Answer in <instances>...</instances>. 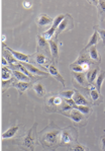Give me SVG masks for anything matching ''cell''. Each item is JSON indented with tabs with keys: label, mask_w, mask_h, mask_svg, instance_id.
Listing matches in <instances>:
<instances>
[{
	"label": "cell",
	"mask_w": 105,
	"mask_h": 151,
	"mask_svg": "<svg viewBox=\"0 0 105 151\" xmlns=\"http://www.w3.org/2000/svg\"><path fill=\"white\" fill-rule=\"evenodd\" d=\"M104 79H105V72L99 73L96 78V88L99 92L101 91V86H102V83H103V81H104Z\"/></svg>",
	"instance_id": "14"
},
{
	"label": "cell",
	"mask_w": 105,
	"mask_h": 151,
	"mask_svg": "<svg viewBox=\"0 0 105 151\" xmlns=\"http://www.w3.org/2000/svg\"><path fill=\"white\" fill-rule=\"evenodd\" d=\"M1 76H2L3 81H7V80L10 79L11 72H10V70H9V69H7L6 66H3V68H2V74H1Z\"/></svg>",
	"instance_id": "18"
},
{
	"label": "cell",
	"mask_w": 105,
	"mask_h": 151,
	"mask_svg": "<svg viewBox=\"0 0 105 151\" xmlns=\"http://www.w3.org/2000/svg\"><path fill=\"white\" fill-rule=\"evenodd\" d=\"M35 60H37V63L41 66H45V64L47 63V58H45V55L43 54H37L35 56Z\"/></svg>",
	"instance_id": "24"
},
{
	"label": "cell",
	"mask_w": 105,
	"mask_h": 151,
	"mask_svg": "<svg viewBox=\"0 0 105 151\" xmlns=\"http://www.w3.org/2000/svg\"><path fill=\"white\" fill-rule=\"evenodd\" d=\"M71 109H73V107L70 106V104H67V102H66V104H65V106L63 107V111H64V112H65V111L71 110Z\"/></svg>",
	"instance_id": "37"
},
{
	"label": "cell",
	"mask_w": 105,
	"mask_h": 151,
	"mask_svg": "<svg viewBox=\"0 0 105 151\" xmlns=\"http://www.w3.org/2000/svg\"><path fill=\"white\" fill-rule=\"evenodd\" d=\"M33 89H34V91L37 92V94H39V96H43V95H45V87L43 86L41 83H37V84L34 85Z\"/></svg>",
	"instance_id": "16"
},
{
	"label": "cell",
	"mask_w": 105,
	"mask_h": 151,
	"mask_svg": "<svg viewBox=\"0 0 105 151\" xmlns=\"http://www.w3.org/2000/svg\"><path fill=\"white\" fill-rule=\"evenodd\" d=\"M7 51L10 52V54L12 55V56L14 57L16 60L21 61V62H26V63L29 62V58H28L27 55L23 54V53L17 52V51H13L12 49H9V48H7Z\"/></svg>",
	"instance_id": "1"
},
{
	"label": "cell",
	"mask_w": 105,
	"mask_h": 151,
	"mask_svg": "<svg viewBox=\"0 0 105 151\" xmlns=\"http://www.w3.org/2000/svg\"><path fill=\"white\" fill-rule=\"evenodd\" d=\"M99 8H100L101 13H105V0H98Z\"/></svg>",
	"instance_id": "32"
},
{
	"label": "cell",
	"mask_w": 105,
	"mask_h": 151,
	"mask_svg": "<svg viewBox=\"0 0 105 151\" xmlns=\"http://www.w3.org/2000/svg\"><path fill=\"white\" fill-rule=\"evenodd\" d=\"M53 22H54L53 18H51L49 16H47V14L39 15V20H37V24H39V26H47V24H51Z\"/></svg>",
	"instance_id": "7"
},
{
	"label": "cell",
	"mask_w": 105,
	"mask_h": 151,
	"mask_svg": "<svg viewBox=\"0 0 105 151\" xmlns=\"http://www.w3.org/2000/svg\"><path fill=\"white\" fill-rule=\"evenodd\" d=\"M17 130H18V126H14V127H11L9 128L8 130H6V132L2 134V138L4 139H9V138H12L16 134Z\"/></svg>",
	"instance_id": "9"
},
{
	"label": "cell",
	"mask_w": 105,
	"mask_h": 151,
	"mask_svg": "<svg viewBox=\"0 0 105 151\" xmlns=\"http://www.w3.org/2000/svg\"><path fill=\"white\" fill-rule=\"evenodd\" d=\"M74 94H75V91L74 90H66V91H62L60 95L66 99V98H73Z\"/></svg>",
	"instance_id": "26"
},
{
	"label": "cell",
	"mask_w": 105,
	"mask_h": 151,
	"mask_svg": "<svg viewBox=\"0 0 105 151\" xmlns=\"http://www.w3.org/2000/svg\"><path fill=\"white\" fill-rule=\"evenodd\" d=\"M61 102H62V99H61L60 97H54V104H56V106L61 104Z\"/></svg>",
	"instance_id": "35"
},
{
	"label": "cell",
	"mask_w": 105,
	"mask_h": 151,
	"mask_svg": "<svg viewBox=\"0 0 105 151\" xmlns=\"http://www.w3.org/2000/svg\"><path fill=\"white\" fill-rule=\"evenodd\" d=\"M73 75L75 77V79L79 82L80 84L84 85L85 84V75H84L82 72H74L73 71Z\"/></svg>",
	"instance_id": "15"
},
{
	"label": "cell",
	"mask_w": 105,
	"mask_h": 151,
	"mask_svg": "<svg viewBox=\"0 0 105 151\" xmlns=\"http://www.w3.org/2000/svg\"><path fill=\"white\" fill-rule=\"evenodd\" d=\"M37 40H39V47L45 48V50H49V44L47 42V39H45V38L41 37V36H39V37H37Z\"/></svg>",
	"instance_id": "19"
},
{
	"label": "cell",
	"mask_w": 105,
	"mask_h": 151,
	"mask_svg": "<svg viewBox=\"0 0 105 151\" xmlns=\"http://www.w3.org/2000/svg\"><path fill=\"white\" fill-rule=\"evenodd\" d=\"M98 34H99V36H100V38H101V40H102V42H103V43H105V30H98Z\"/></svg>",
	"instance_id": "33"
},
{
	"label": "cell",
	"mask_w": 105,
	"mask_h": 151,
	"mask_svg": "<svg viewBox=\"0 0 105 151\" xmlns=\"http://www.w3.org/2000/svg\"><path fill=\"white\" fill-rule=\"evenodd\" d=\"M69 117H70V118H71V119L73 120L75 123H79V122H81L82 120L84 119L83 114H82L79 110H77V109H74V110L70 113Z\"/></svg>",
	"instance_id": "3"
},
{
	"label": "cell",
	"mask_w": 105,
	"mask_h": 151,
	"mask_svg": "<svg viewBox=\"0 0 105 151\" xmlns=\"http://www.w3.org/2000/svg\"><path fill=\"white\" fill-rule=\"evenodd\" d=\"M75 109L79 110L82 114H89V113H90V109H89L88 106H79V104H77V106L75 107Z\"/></svg>",
	"instance_id": "28"
},
{
	"label": "cell",
	"mask_w": 105,
	"mask_h": 151,
	"mask_svg": "<svg viewBox=\"0 0 105 151\" xmlns=\"http://www.w3.org/2000/svg\"><path fill=\"white\" fill-rule=\"evenodd\" d=\"M89 1H90L91 3H93V4H95V5L98 3V0H89Z\"/></svg>",
	"instance_id": "40"
},
{
	"label": "cell",
	"mask_w": 105,
	"mask_h": 151,
	"mask_svg": "<svg viewBox=\"0 0 105 151\" xmlns=\"http://www.w3.org/2000/svg\"><path fill=\"white\" fill-rule=\"evenodd\" d=\"M5 40H6V37H5V36H2V41L4 42Z\"/></svg>",
	"instance_id": "41"
},
{
	"label": "cell",
	"mask_w": 105,
	"mask_h": 151,
	"mask_svg": "<svg viewBox=\"0 0 105 151\" xmlns=\"http://www.w3.org/2000/svg\"><path fill=\"white\" fill-rule=\"evenodd\" d=\"M65 18H66V15H64V14L58 15V16H57V18L54 20V22H53V26H55V28H58V26H60V24L65 20Z\"/></svg>",
	"instance_id": "21"
},
{
	"label": "cell",
	"mask_w": 105,
	"mask_h": 151,
	"mask_svg": "<svg viewBox=\"0 0 105 151\" xmlns=\"http://www.w3.org/2000/svg\"><path fill=\"white\" fill-rule=\"evenodd\" d=\"M73 99L75 100L76 104H79V106H89L88 100H87L83 95L80 94V93H78V92H75V94H74V96H73Z\"/></svg>",
	"instance_id": "5"
},
{
	"label": "cell",
	"mask_w": 105,
	"mask_h": 151,
	"mask_svg": "<svg viewBox=\"0 0 105 151\" xmlns=\"http://www.w3.org/2000/svg\"><path fill=\"white\" fill-rule=\"evenodd\" d=\"M1 63H2L3 66H7V65L9 64V62H8V61H7V59L5 58L4 56H3L2 58H1Z\"/></svg>",
	"instance_id": "34"
},
{
	"label": "cell",
	"mask_w": 105,
	"mask_h": 151,
	"mask_svg": "<svg viewBox=\"0 0 105 151\" xmlns=\"http://www.w3.org/2000/svg\"><path fill=\"white\" fill-rule=\"evenodd\" d=\"M89 54H90V57L93 59V60H96V61H99V60H100V59H99L98 52H97V49H96V47H95V46L91 47L90 52H89Z\"/></svg>",
	"instance_id": "22"
},
{
	"label": "cell",
	"mask_w": 105,
	"mask_h": 151,
	"mask_svg": "<svg viewBox=\"0 0 105 151\" xmlns=\"http://www.w3.org/2000/svg\"><path fill=\"white\" fill-rule=\"evenodd\" d=\"M14 66L16 67L18 70H20L21 72H23L24 74H26V75H28V76H31V73H29V72H28V69L26 68L25 66H24V65H22V64H14Z\"/></svg>",
	"instance_id": "27"
},
{
	"label": "cell",
	"mask_w": 105,
	"mask_h": 151,
	"mask_svg": "<svg viewBox=\"0 0 105 151\" xmlns=\"http://www.w3.org/2000/svg\"><path fill=\"white\" fill-rule=\"evenodd\" d=\"M101 141H102V148H103V150H105V137H103Z\"/></svg>",
	"instance_id": "39"
},
{
	"label": "cell",
	"mask_w": 105,
	"mask_h": 151,
	"mask_svg": "<svg viewBox=\"0 0 105 151\" xmlns=\"http://www.w3.org/2000/svg\"><path fill=\"white\" fill-rule=\"evenodd\" d=\"M62 142L65 143V144H69V143L71 142L72 141V136H71V134L69 133V132L67 131H64L62 133Z\"/></svg>",
	"instance_id": "17"
},
{
	"label": "cell",
	"mask_w": 105,
	"mask_h": 151,
	"mask_svg": "<svg viewBox=\"0 0 105 151\" xmlns=\"http://www.w3.org/2000/svg\"><path fill=\"white\" fill-rule=\"evenodd\" d=\"M98 41H99V34H98V32H95L94 34L92 35V37L90 38L88 44L85 46V48H84V49L87 50V49H89V48L93 47V46H95L97 43H98Z\"/></svg>",
	"instance_id": "8"
},
{
	"label": "cell",
	"mask_w": 105,
	"mask_h": 151,
	"mask_svg": "<svg viewBox=\"0 0 105 151\" xmlns=\"http://www.w3.org/2000/svg\"><path fill=\"white\" fill-rule=\"evenodd\" d=\"M49 74L51 75H53L54 77H56L57 79L59 80V81L61 82L63 84V86H65V81H64V78L61 76V74L59 73V71L57 70V68L54 66V65H51V66L49 67Z\"/></svg>",
	"instance_id": "4"
},
{
	"label": "cell",
	"mask_w": 105,
	"mask_h": 151,
	"mask_svg": "<svg viewBox=\"0 0 105 151\" xmlns=\"http://www.w3.org/2000/svg\"><path fill=\"white\" fill-rule=\"evenodd\" d=\"M74 150H75V151H84L85 149H84L83 147L80 146V145H78V146L76 147V148H74Z\"/></svg>",
	"instance_id": "38"
},
{
	"label": "cell",
	"mask_w": 105,
	"mask_h": 151,
	"mask_svg": "<svg viewBox=\"0 0 105 151\" xmlns=\"http://www.w3.org/2000/svg\"><path fill=\"white\" fill-rule=\"evenodd\" d=\"M60 132L59 131H53V132H49V133L45 134V141H47L49 144H55L58 140V136Z\"/></svg>",
	"instance_id": "2"
},
{
	"label": "cell",
	"mask_w": 105,
	"mask_h": 151,
	"mask_svg": "<svg viewBox=\"0 0 105 151\" xmlns=\"http://www.w3.org/2000/svg\"><path fill=\"white\" fill-rule=\"evenodd\" d=\"M49 49H51V56L54 57L55 59H58L59 57V48H58V45L55 41L53 40H49Z\"/></svg>",
	"instance_id": "6"
},
{
	"label": "cell",
	"mask_w": 105,
	"mask_h": 151,
	"mask_svg": "<svg viewBox=\"0 0 105 151\" xmlns=\"http://www.w3.org/2000/svg\"><path fill=\"white\" fill-rule=\"evenodd\" d=\"M71 69L73 70L74 72H83L84 69H83V66L81 64H73L71 66Z\"/></svg>",
	"instance_id": "31"
},
{
	"label": "cell",
	"mask_w": 105,
	"mask_h": 151,
	"mask_svg": "<svg viewBox=\"0 0 105 151\" xmlns=\"http://www.w3.org/2000/svg\"><path fill=\"white\" fill-rule=\"evenodd\" d=\"M9 53H10V52H9ZM9 53L7 52V51H4V52H3V54H4V57L7 59V61L9 62V64H11V65H12V64H15V62H16L15 60H16V59L13 58V57L11 56V55L9 54Z\"/></svg>",
	"instance_id": "29"
},
{
	"label": "cell",
	"mask_w": 105,
	"mask_h": 151,
	"mask_svg": "<svg viewBox=\"0 0 105 151\" xmlns=\"http://www.w3.org/2000/svg\"><path fill=\"white\" fill-rule=\"evenodd\" d=\"M24 66L27 68L28 71H29L31 74H37V75H41V76H45V75H47V74H45V72L41 71L39 69H37V68H35V67L32 66V65H30V64H25Z\"/></svg>",
	"instance_id": "11"
},
{
	"label": "cell",
	"mask_w": 105,
	"mask_h": 151,
	"mask_svg": "<svg viewBox=\"0 0 105 151\" xmlns=\"http://www.w3.org/2000/svg\"><path fill=\"white\" fill-rule=\"evenodd\" d=\"M98 72H99V69L96 68L94 70H91L87 73V80H88L89 83H93V81H95L98 76Z\"/></svg>",
	"instance_id": "12"
},
{
	"label": "cell",
	"mask_w": 105,
	"mask_h": 151,
	"mask_svg": "<svg viewBox=\"0 0 105 151\" xmlns=\"http://www.w3.org/2000/svg\"><path fill=\"white\" fill-rule=\"evenodd\" d=\"M90 95L92 97V99L94 102H96L99 98V91L97 90V88H95V86H90Z\"/></svg>",
	"instance_id": "23"
},
{
	"label": "cell",
	"mask_w": 105,
	"mask_h": 151,
	"mask_svg": "<svg viewBox=\"0 0 105 151\" xmlns=\"http://www.w3.org/2000/svg\"><path fill=\"white\" fill-rule=\"evenodd\" d=\"M13 75L15 76V78L16 79H18L19 81H26L28 82L29 81V76L26 75V74H24L23 72H21L20 70H15V71H13Z\"/></svg>",
	"instance_id": "10"
},
{
	"label": "cell",
	"mask_w": 105,
	"mask_h": 151,
	"mask_svg": "<svg viewBox=\"0 0 105 151\" xmlns=\"http://www.w3.org/2000/svg\"><path fill=\"white\" fill-rule=\"evenodd\" d=\"M30 133H31V131L29 132V134H28L27 136L25 137V139H24V145H25L26 147L32 146V138H31V136H30Z\"/></svg>",
	"instance_id": "30"
},
{
	"label": "cell",
	"mask_w": 105,
	"mask_h": 151,
	"mask_svg": "<svg viewBox=\"0 0 105 151\" xmlns=\"http://www.w3.org/2000/svg\"><path fill=\"white\" fill-rule=\"evenodd\" d=\"M14 86L16 87L18 90H19V92H23V91H25L26 89L29 87V82H26V81H19L17 82V83H15Z\"/></svg>",
	"instance_id": "13"
},
{
	"label": "cell",
	"mask_w": 105,
	"mask_h": 151,
	"mask_svg": "<svg viewBox=\"0 0 105 151\" xmlns=\"http://www.w3.org/2000/svg\"><path fill=\"white\" fill-rule=\"evenodd\" d=\"M57 30V28H55V26H51V28H49V30H47V32H45V34H43V38L47 40H51V37L54 36V34L56 32Z\"/></svg>",
	"instance_id": "20"
},
{
	"label": "cell",
	"mask_w": 105,
	"mask_h": 151,
	"mask_svg": "<svg viewBox=\"0 0 105 151\" xmlns=\"http://www.w3.org/2000/svg\"><path fill=\"white\" fill-rule=\"evenodd\" d=\"M23 6H24V8H30V7H31V3L26 0V1L23 2Z\"/></svg>",
	"instance_id": "36"
},
{
	"label": "cell",
	"mask_w": 105,
	"mask_h": 151,
	"mask_svg": "<svg viewBox=\"0 0 105 151\" xmlns=\"http://www.w3.org/2000/svg\"><path fill=\"white\" fill-rule=\"evenodd\" d=\"M68 24H69V20H68V18H65V20H63V22L60 24V26H58V28H57L58 32H64V30H66L67 26H68Z\"/></svg>",
	"instance_id": "25"
}]
</instances>
